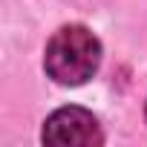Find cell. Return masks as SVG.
<instances>
[{
    "instance_id": "1",
    "label": "cell",
    "mask_w": 147,
    "mask_h": 147,
    "mask_svg": "<svg viewBox=\"0 0 147 147\" xmlns=\"http://www.w3.org/2000/svg\"><path fill=\"white\" fill-rule=\"evenodd\" d=\"M101 63V43L87 26H63L52 35L43 55L46 75L63 87H78L95 75Z\"/></svg>"
},
{
    "instance_id": "2",
    "label": "cell",
    "mask_w": 147,
    "mask_h": 147,
    "mask_svg": "<svg viewBox=\"0 0 147 147\" xmlns=\"http://www.w3.org/2000/svg\"><path fill=\"white\" fill-rule=\"evenodd\" d=\"M43 141L55 147H98L104 141L95 115L84 107H61L43 124Z\"/></svg>"
}]
</instances>
